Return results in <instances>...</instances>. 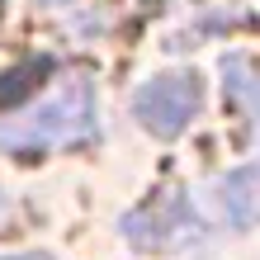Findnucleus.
<instances>
[{
    "instance_id": "20e7f679",
    "label": "nucleus",
    "mask_w": 260,
    "mask_h": 260,
    "mask_svg": "<svg viewBox=\"0 0 260 260\" xmlns=\"http://www.w3.org/2000/svg\"><path fill=\"white\" fill-rule=\"evenodd\" d=\"M218 199H222L227 222H237V227L260 222V166H241V171H232L218 185Z\"/></svg>"
},
{
    "instance_id": "423d86ee",
    "label": "nucleus",
    "mask_w": 260,
    "mask_h": 260,
    "mask_svg": "<svg viewBox=\"0 0 260 260\" xmlns=\"http://www.w3.org/2000/svg\"><path fill=\"white\" fill-rule=\"evenodd\" d=\"M0 260H48V255H0Z\"/></svg>"
},
{
    "instance_id": "7ed1b4c3",
    "label": "nucleus",
    "mask_w": 260,
    "mask_h": 260,
    "mask_svg": "<svg viewBox=\"0 0 260 260\" xmlns=\"http://www.w3.org/2000/svg\"><path fill=\"white\" fill-rule=\"evenodd\" d=\"M199 100H204V90H199L194 76H156L133 95V114L147 133L175 137L199 114Z\"/></svg>"
},
{
    "instance_id": "f257e3e1",
    "label": "nucleus",
    "mask_w": 260,
    "mask_h": 260,
    "mask_svg": "<svg viewBox=\"0 0 260 260\" xmlns=\"http://www.w3.org/2000/svg\"><path fill=\"white\" fill-rule=\"evenodd\" d=\"M95 133V100H90V81H67L62 90H52L43 104L0 118V147L14 156H34L48 147H67V142H85Z\"/></svg>"
},
{
    "instance_id": "f03ea898",
    "label": "nucleus",
    "mask_w": 260,
    "mask_h": 260,
    "mask_svg": "<svg viewBox=\"0 0 260 260\" xmlns=\"http://www.w3.org/2000/svg\"><path fill=\"white\" fill-rule=\"evenodd\" d=\"M118 227H123V237L137 251H171V246H180V241H189L199 232V222L189 213V199L180 189H166V194L151 199V204L133 208Z\"/></svg>"
},
{
    "instance_id": "39448f33",
    "label": "nucleus",
    "mask_w": 260,
    "mask_h": 260,
    "mask_svg": "<svg viewBox=\"0 0 260 260\" xmlns=\"http://www.w3.org/2000/svg\"><path fill=\"white\" fill-rule=\"evenodd\" d=\"M222 85L246 118H260V67H251L246 57H222Z\"/></svg>"
}]
</instances>
